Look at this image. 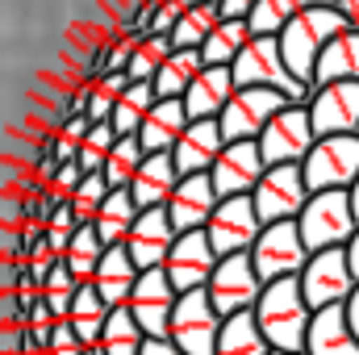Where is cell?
Masks as SVG:
<instances>
[{"instance_id":"1","label":"cell","mask_w":359,"mask_h":355,"mask_svg":"<svg viewBox=\"0 0 359 355\" xmlns=\"http://www.w3.org/2000/svg\"><path fill=\"white\" fill-rule=\"evenodd\" d=\"M255 318H259V330L271 343V351H305L313 309L305 305L301 276L268 284L264 297H259V305H255Z\"/></svg>"},{"instance_id":"2","label":"cell","mask_w":359,"mask_h":355,"mask_svg":"<svg viewBox=\"0 0 359 355\" xmlns=\"http://www.w3.org/2000/svg\"><path fill=\"white\" fill-rule=\"evenodd\" d=\"M343 29H347L343 13H339L334 4H322V0H318L313 8H305V13L280 34V55H284V63H288V72H292L297 84H309V88H313V67H318L326 42L339 38Z\"/></svg>"},{"instance_id":"3","label":"cell","mask_w":359,"mask_h":355,"mask_svg":"<svg viewBox=\"0 0 359 355\" xmlns=\"http://www.w3.org/2000/svg\"><path fill=\"white\" fill-rule=\"evenodd\" d=\"M297 226H301V239H305L309 255L347 247L359 234V217H355V205H351V192H313L309 205H305V213L297 217Z\"/></svg>"},{"instance_id":"4","label":"cell","mask_w":359,"mask_h":355,"mask_svg":"<svg viewBox=\"0 0 359 355\" xmlns=\"http://www.w3.org/2000/svg\"><path fill=\"white\" fill-rule=\"evenodd\" d=\"M301 168L309 192H351L359 184V134L318 138Z\"/></svg>"},{"instance_id":"5","label":"cell","mask_w":359,"mask_h":355,"mask_svg":"<svg viewBox=\"0 0 359 355\" xmlns=\"http://www.w3.org/2000/svg\"><path fill=\"white\" fill-rule=\"evenodd\" d=\"M359 288L351 260H347V247H334V251H318L305 272H301V293H305V305L313 314L330 309V305H347L351 293Z\"/></svg>"},{"instance_id":"6","label":"cell","mask_w":359,"mask_h":355,"mask_svg":"<svg viewBox=\"0 0 359 355\" xmlns=\"http://www.w3.org/2000/svg\"><path fill=\"white\" fill-rule=\"evenodd\" d=\"M226 318L217 314V305L209 301V293H184L172 314V330L168 339L176 343L184 355H217V339H222Z\"/></svg>"},{"instance_id":"7","label":"cell","mask_w":359,"mask_h":355,"mask_svg":"<svg viewBox=\"0 0 359 355\" xmlns=\"http://www.w3.org/2000/svg\"><path fill=\"white\" fill-rule=\"evenodd\" d=\"M309 247L301 239V226L297 222H276V226H264L259 243L251 247V264L259 272L264 284H276V280H292L301 276L305 264H309Z\"/></svg>"},{"instance_id":"8","label":"cell","mask_w":359,"mask_h":355,"mask_svg":"<svg viewBox=\"0 0 359 355\" xmlns=\"http://www.w3.org/2000/svg\"><path fill=\"white\" fill-rule=\"evenodd\" d=\"M292 100L284 92H271V88H238L234 100L226 105V113L217 117L222 121V134L226 142H259L264 130L271 121L288 109Z\"/></svg>"},{"instance_id":"9","label":"cell","mask_w":359,"mask_h":355,"mask_svg":"<svg viewBox=\"0 0 359 355\" xmlns=\"http://www.w3.org/2000/svg\"><path fill=\"white\" fill-rule=\"evenodd\" d=\"M205 234H209L217 260L251 255V247H255L259 234H264V217H259V209H255V196H230V201H222Z\"/></svg>"},{"instance_id":"10","label":"cell","mask_w":359,"mask_h":355,"mask_svg":"<svg viewBox=\"0 0 359 355\" xmlns=\"http://www.w3.org/2000/svg\"><path fill=\"white\" fill-rule=\"evenodd\" d=\"M251 196H255V209H259L264 226H276V222H297L313 192L305 184V168L288 163V168H268Z\"/></svg>"},{"instance_id":"11","label":"cell","mask_w":359,"mask_h":355,"mask_svg":"<svg viewBox=\"0 0 359 355\" xmlns=\"http://www.w3.org/2000/svg\"><path fill=\"white\" fill-rule=\"evenodd\" d=\"M264 280H259V272L251 264V255H230V260H222L217 272H213V280H209V301L217 305V314L222 318H234V314H251L255 305H259V297H264Z\"/></svg>"},{"instance_id":"12","label":"cell","mask_w":359,"mask_h":355,"mask_svg":"<svg viewBox=\"0 0 359 355\" xmlns=\"http://www.w3.org/2000/svg\"><path fill=\"white\" fill-rule=\"evenodd\" d=\"M318 134H313V117L305 105H288L259 138V151H264V163L268 168H288V163H305L309 151H313Z\"/></svg>"},{"instance_id":"13","label":"cell","mask_w":359,"mask_h":355,"mask_svg":"<svg viewBox=\"0 0 359 355\" xmlns=\"http://www.w3.org/2000/svg\"><path fill=\"white\" fill-rule=\"evenodd\" d=\"M217 264H222V260H217L209 234L196 230V234H180L176 239V247H172V255H168V267H163V272H168L172 288L184 297V293H201V288H209V280H213Z\"/></svg>"},{"instance_id":"14","label":"cell","mask_w":359,"mask_h":355,"mask_svg":"<svg viewBox=\"0 0 359 355\" xmlns=\"http://www.w3.org/2000/svg\"><path fill=\"white\" fill-rule=\"evenodd\" d=\"M264 172H268V163H264L259 142H226V151L217 155V163H213L209 176H213L217 196L230 201V196H251L259 188Z\"/></svg>"},{"instance_id":"15","label":"cell","mask_w":359,"mask_h":355,"mask_svg":"<svg viewBox=\"0 0 359 355\" xmlns=\"http://www.w3.org/2000/svg\"><path fill=\"white\" fill-rule=\"evenodd\" d=\"M176 301H180V293L172 288L168 272H142V276H138V288H134V297H130V314H134V322L147 330V339H168Z\"/></svg>"},{"instance_id":"16","label":"cell","mask_w":359,"mask_h":355,"mask_svg":"<svg viewBox=\"0 0 359 355\" xmlns=\"http://www.w3.org/2000/svg\"><path fill=\"white\" fill-rule=\"evenodd\" d=\"M309 117H313V134L318 138L359 134V80L318 88L313 100H309Z\"/></svg>"},{"instance_id":"17","label":"cell","mask_w":359,"mask_h":355,"mask_svg":"<svg viewBox=\"0 0 359 355\" xmlns=\"http://www.w3.org/2000/svg\"><path fill=\"white\" fill-rule=\"evenodd\" d=\"M176 239L180 234H176V226H172V217H168V209H147L138 217L126 251H130V260H134L138 272H163L172 247H176Z\"/></svg>"},{"instance_id":"18","label":"cell","mask_w":359,"mask_h":355,"mask_svg":"<svg viewBox=\"0 0 359 355\" xmlns=\"http://www.w3.org/2000/svg\"><path fill=\"white\" fill-rule=\"evenodd\" d=\"M217 205H222V196H217L209 172L205 176H184L176 196H172V205H168V217H172L176 234H196V230H209Z\"/></svg>"},{"instance_id":"19","label":"cell","mask_w":359,"mask_h":355,"mask_svg":"<svg viewBox=\"0 0 359 355\" xmlns=\"http://www.w3.org/2000/svg\"><path fill=\"white\" fill-rule=\"evenodd\" d=\"M226 151V134H222V121H192L184 130V138L172 151V163H176L180 180L184 176H205L213 172L217 155Z\"/></svg>"},{"instance_id":"20","label":"cell","mask_w":359,"mask_h":355,"mask_svg":"<svg viewBox=\"0 0 359 355\" xmlns=\"http://www.w3.org/2000/svg\"><path fill=\"white\" fill-rule=\"evenodd\" d=\"M234 92H238L234 67H205L184 96V109L192 121H217L226 113V105L234 100Z\"/></svg>"},{"instance_id":"21","label":"cell","mask_w":359,"mask_h":355,"mask_svg":"<svg viewBox=\"0 0 359 355\" xmlns=\"http://www.w3.org/2000/svg\"><path fill=\"white\" fill-rule=\"evenodd\" d=\"M138 267L130 260V251L126 247H109L104 251V260L96 267V280H92V288L100 293V301L109 305V309H130V297H134V288H138Z\"/></svg>"},{"instance_id":"22","label":"cell","mask_w":359,"mask_h":355,"mask_svg":"<svg viewBox=\"0 0 359 355\" xmlns=\"http://www.w3.org/2000/svg\"><path fill=\"white\" fill-rule=\"evenodd\" d=\"M176 188H180V172H176V163H172V155H147L142 172L134 176V184L126 192L147 213V209H168L172 196H176Z\"/></svg>"},{"instance_id":"23","label":"cell","mask_w":359,"mask_h":355,"mask_svg":"<svg viewBox=\"0 0 359 355\" xmlns=\"http://www.w3.org/2000/svg\"><path fill=\"white\" fill-rule=\"evenodd\" d=\"M188 126H192V117H188L184 100H159V105L151 109V117L142 121L138 142H142L147 155H172Z\"/></svg>"},{"instance_id":"24","label":"cell","mask_w":359,"mask_h":355,"mask_svg":"<svg viewBox=\"0 0 359 355\" xmlns=\"http://www.w3.org/2000/svg\"><path fill=\"white\" fill-rule=\"evenodd\" d=\"M305 355H359V339L347 322V305H330V309L313 314Z\"/></svg>"},{"instance_id":"25","label":"cell","mask_w":359,"mask_h":355,"mask_svg":"<svg viewBox=\"0 0 359 355\" xmlns=\"http://www.w3.org/2000/svg\"><path fill=\"white\" fill-rule=\"evenodd\" d=\"M347 80H359V34L355 29H343L339 38L326 42L318 67H313V92L330 88V84H347Z\"/></svg>"},{"instance_id":"26","label":"cell","mask_w":359,"mask_h":355,"mask_svg":"<svg viewBox=\"0 0 359 355\" xmlns=\"http://www.w3.org/2000/svg\"><path fill=\"white\" fill-rule=\"evenodd\" d=\"M138 217H142V209H138L134 196L121 188V192H109V201H104V209L96 213L92 230H96V239H100L104 247H126L130 234H134V226H138Z\"/></svg>"},{"instance_id":"27","label":"cell","mask_w":359,"mask_h":355,"mask_svg":"<svg viewBox=\"0 0 359 355\" xmlns=\"http://www.w3.org/2000/svg\"><path fill=\"white\" fill-rule=\"evenodd\" d=\"M109 314H113V309L100 301V293H96L92 284H80L76 305H72V330H76V339L84 343V351H88V347H100L104 326H109Z\"/></svg>"},{"instance_id":"28","label":"cell","mask_w":359,"mask_h":355,"mask_svg":"<svg viewBox=\"0 0 359 355\" xmlns=\"http://www.w3.org/2000/svg\"><path fill=\"white\" fill-rule=\"evenodd\" d=\"M251 38H255V34H251L247 21H226V17H222V25H217V29L205 38V46H201L205 67H234V59L247 51Z\"/></svg>"},{"instance_id":"29","label":"cell","mask_w":359,"mask_h":355,"mask_svg":"<svg viewBox=\"0 0 359 355\" xmlns=\"http://www.w3.org/2000/svg\"><path fill=\"white\" fill-rule=\"evenodd\" d=\"M217 355H271V343L264 339V330H259L255 309L226 318L222 339H217Z\"/></svg>"},{"instance_id":"30","label":"cell","mask_w":359,"mask_h":355,"mask_svg":"<svg viewBox=\"0 0 359 355\" xmlns=\"http://www.w3.org/2000/svg\"><path fill=\"white\" fill-rule=\"evenodd\" d=\"M159 105V92L155 84H130L126 96L117 100V109H113V130H117V138H138V130H142V121L151 117V109Z\"/></svg>"},{"instance_id":"31","label":"cell","mask_w":359,"mask_h":355,"mask_svg":"<svg viewBox=\"0 0 359 355\" xmlns=\"http://www.w3.org/2000/svg\"><path fill=\"white\" fill-rule=\"evenodd\" d=\"M205 72V59H201V51H172V59L163 63V72L155 76V92H159V100H184L188 88H192V80Z\"/></svg>"},{"instance_id":"32","label":"cell","mask_w":359,"mask_h":355,"mask_svg":"<svg viewBox=\"0 0 359 355\" xmlns=\"http://www.w3.org/2000/svg\"><path fill=\"white\" fill-rule=\"evenodd\" d=\"M222 25V8L217 4H201V0H188L184 17H180L176 34H172V46L176 51H201L205 38Z\"/></svg>"},{"instance_id":"33","label":"cell","mask_w":359,"mask_h":355,"mask_svg":"<svg viewBox=\"0 0 359 355\" xmlns=\"http://www.w3.org/2000/svg\"><path fill=\"white\" fill-rule=\"evenodd\" d=\"M318 0H259L255 13H251V34L255 38H280L305 8H313Z\"/></svg>"},{"instance_id":"34","label":"cell","mask_w":359,"mask_h":355,"mask_svg":"<svg viewBox=\"0 0 359 355\" xmlns=\"http://www.w3.org/2000/svg\"><path fill=\"white\" fill-rule=\"evenodd\" d=\"M147 347V330L134 322L130 309H113L109 314V326H104V339H100V351L104 355H142Z\"/></svg>"},{"instance_id":"35","label":"cell","mask_w":359,"mask_h":355,"mask_svg":"<svg viewBox=\"0 0 359 355\" xmlns=\"http://www.w3.org/2000/svg\"><path fill=\"white\" fill-rule=\"evenodd\" d=\"M142 163H147V151H142V142L138 138H117V147H113V155H109V163H104V184L113 188V192H121V188H130L134 176L142 172Z\"/></svg>"},{"instance_id":"36","label":"cell","mask_w":359,"mask_h":355,"mask_svg":"<svg viewBox=\"0 0 359 355\" xmlns=\"http://www.w3.org/2000/svg\"><path fill=\"white\" fill-rule=\"evenodd\" d=\"M104 251H109V247L96 239V230H92V226H80L76 239H72V247H67V260H63V264L72 267V276H76L80 284H92V280H96V267L104 260Z\"/></svg>"},{"instance_id":"37","label":"cell","mask_w":359,"mask_h":355,"mask_svg":"<svg viewBox=\"0 0 359 355\" xmlns=\"http://www.w3.org/2000/svg\"><path fill=\"white\" fill-rule=\"evenodd\" d=\"M172 38H159V34H151V38H142L138 42V51H134V59H130V67H126V76L134 80V84H155V76L163 72V63L172 59Z\"/></svg>"},{"instance_id":"38","label":"cell","mask_w":359,"mask_h":355,"mask_svg":"<svg viewBox=\"0 0 359 355\" xmlns=\"http://www.w3.org/2000/svg\"><path fill=\"white\" fill-rule=\"evenodd\" d=\"M113 147H117V130H113L109 121L92 126L88 134H84V142H80V159H76V163L84 168V176H100V172H104Z\"/></svg>"},{"instance_id":"39","label":"cell","mask_w":359,"mask_h":355,"mask_svg":"<svg viewBox=\"0 0 359 355\" xmlns=\"http://www.w3.org/2000/svg\"><path fill=\"white\" fill-rule=\"evenodd\" d=\"M134 80L126 76V72H113V76H104L100 84H92V100H88V121L92 126H100V121H113V109H117V100L126 96Z\"/></svg>"},{"instance_id":"40","label":"cell","mask_w":359,"mask_h":355,"mask_svg":"<svg viewBox=\"0 0 359 355\" xmlns=\"http://www.w3.org/2000/svg\"><path fill=\"white\" fill-rule=\"evenodd\" d=\"M109 192H113V188L104 184V176H84V184H80V192H76V201H72V209H76L80 226H92V222H96V213L104 209Z\"/></svg>"},{"instance_id":"41","label":"cell","mask_w":359,"mask_h":355,"mask_svg":"<svg viewBox=\"0 0 359 355\" xmlns=\"http://www.w3.org/2000/svg\"><path fill=\"white\" fill-rule=\"evenodd\" d=\"M80 184H84V168L80 163H63L55 180L46 184V196L55 201V205H72L76 201V192H80Z\"/></svg>"},{"instance_id":"42","label":"cell","mask_w":359,"mask_h":355,"mask_svg":"<svg viewBox=\"0 0 359 355\" xmlns=\"http://www.w3.org/2000/svg\"><path fill=\"white\" fill-rule=\"evenodd\" d=\"M46 355H84V343L76 339L72 322H59V326H55V335H50V347H46Z\"/></svg>"},{"instance_id":"43","label":"cell","mask_w":359,"mask_h":355,"mask_svg":"<svg viewBox=\"0 0 359 355\" xmlns=\"http://www.w3.org/2000/svg\"><path fill=\"white\" fill-rule=\"evenodd\" d=\"M255 4H259V0H222V17H226V21H251Z\"/></svg>"},{"instance_id":"44","label":"cell","mask_w":359,"mask_h":355,"mask_svg":"<svg viewBox=\"0 0 359 355\" xmlns=\"http://www.w3.org/2000/svg\"><path fill=\"white\" fill-rule=\"evenodd\" d=\"M142 355H184L172 343V339H147V347H142Z\"/></svg>"},{"instance_id":"45","label":"cell","mask_w":359,"mask_h":355,"mask_svg":"<svg viewBox=\"0 0 359 355\" xmlns=\"http://www.w3.org/2000/svg\"><path fill=\"white\" fill-rule=\"evenodd\" d=\"M334 8L343 13V21H347V29H355V34H359V0H339Z\"/></svg>"},{"instance_id":"46","label":"cell","mask_w":359,"mask_h":355,"mask_svg":"<svg viewBox=\"0 0 359 355\" xmlns=\"http://www.w3.org/2000/svg\"><path fill=\"white\" fill-rule=\"evenodd\" d=\"M347 322H351V330H355V339H359V288L351 293V301H347Z\"/></svg>"},{"instance_id":"47","label":"cell","mask_w":359,"mask_h":355,"mask_svg":"<svg viewBox=\"0 0 359 355\" xmlns=\"http://www.w3.org/2000/svg\"><path fill=\"white\" fill-rule=\"evenodd\" d=\"M347 260H351V272H355V280H359V234L347 243Z\"/></svg>"},{"instance_id":"48","label":"cell","mask_w":359,"mask_h":355,"mask_svg":"<svg viewBox=\"0 0 359 355\" xmlns=\"http://www.w3.org/2000/svg\"><path fill=\"white\" fill-rule=\"evenodd\" d=\"M351 205H355V217H359V184L351 188Z\"/></svg>"},{"instance_id":"49","label":"cell","mask_w":359,"mask_h":355,"mask_svg":"<svg viewBox=\"0 0 359 355\" xmlns=\"http://www.w3.org/2000/svg\"><path fill=\"white\" fill-rule=\"evenodd\" d=\"M84 355H104V351H100V347H88V351H84Z\"/></svg>"},{"instance_id":"50","label":"cell","mask_w":359,"mask_h":355,"mask_svg":"<svg viewBox=\"0 0 359 355\" xmlns=\"http://www.w3.org/2000/svg\"><path fill=\"white\" fill-rule=\"evenodd\" d=\"M271 355H305V351H271Z\"/></svg>"},{"instance_id":"51","label":"cell","mask_w":359,"mask_h":355,"mask_svg":"<svg viewBox=\"0 0 359 355\" xmlns=\"http://www.w3.org/2000/svg\"><path fill=\"white\" fill-rule=\"evenodd\" d=\"M201 4H217V8H222V0H201Z\"/></svg>"},{"instance_id":"52","label":"cell","mask_w":359,"mask_h":355,"mask_svg":"<svg viewBox=\"0 0 359 355\" xmlns=\"http://www.w3.org/2000/svg\"><path fill=\"white\" fill-rule=\"evenodd\" d=\"M322 4H339V0H322Z\"/></svg>"}]
</instances>
